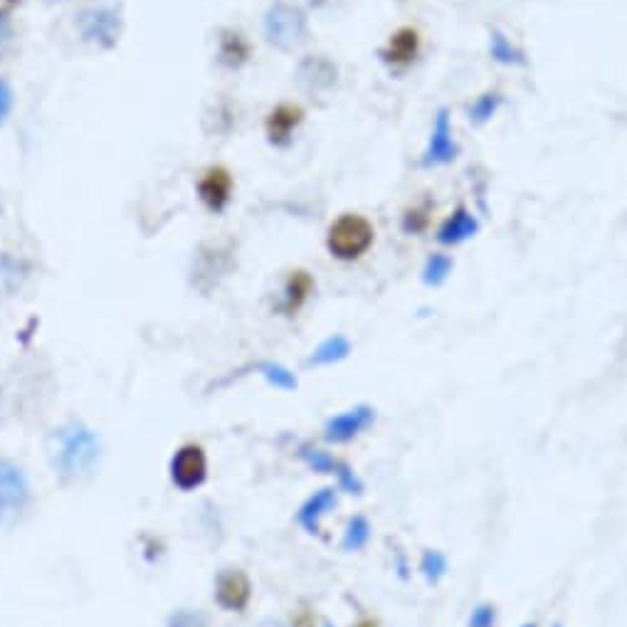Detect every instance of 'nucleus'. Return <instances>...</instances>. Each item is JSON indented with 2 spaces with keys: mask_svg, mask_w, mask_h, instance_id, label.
I'll use <instances>...</instances> for the list:
<instances>
[{
  "mask_svg": "<svg viewBox=\"0 0 627 627\" xmlns=\"http://www.w3.org/2000/svg\"><path fill=\"white\" fill-rule=\"evenodd\" d=\"M376 244V225L364 213H341L327 230V250L339 262H356Z\"/></svg>",
  "mask_w": 627,
  "mask_h": 627,
  "instance_id": "f03ea898",
  "label": "nucleus"
},
{
  "mask_svg": "<svg viewBox=\"0 0 627 627\" xmlns=\"http://www.w3.org/2000/svg\"><path fill=\"white\" fill-rule=\"evenodd\" d=\"M84 35L87 37H94L96 43H102L104 37L110 43H114V13L110 11H92L90 15H84Z\"/></svg>",
  "mask_w": 627,
  "mask_h": 627,
  "instance_id": "412c9836",
  "label": "nucleus"
},
{
  "mask_svg": "<svg viewBox=\"0 0 627 627\" xmlns=\"http://www.w3.org/2000/svg\"><path fill=\"white\" fill-rule=\"evenodd\" d=\"M252 597V583L240 568H225V571L215 578V601L225 611H244Z\"/></svg>",
  "mask_w": 627,
  "mask_h": 627,
  "instance_id": "9b49d317",
  "label": "nucleus"
},
{
  "mask_svg": "<svg viewBox=\"0 0 627 627\" xmlns=\"http://www.w3.org/2000/svg\"><path fill=\"white\" fill-rule=\"evenodd\" d=\"M356 627H380L376 620H361Z\"/></svg>",
  "mask_w": 627,
  "mask_h": 627,
  "instance_id": "cd10ccee",
  "label": "nucleus"
},
{
  "mask_svg": "<svg viewBox=\"0 0 627 627\" xmlns=\"http://www.w3.org/2000/svg\"><path fill=\"white\" fill-rule=\"evenodd\" d=\"M301 122H304V112L297 104H280L267 119L270 141L274 146H287L292 141L294 132L299 129Z\"/></svg>",
  "mask_w": 627,
  "mask_h": 627,
  "instance_id": "4468645a",
  "label": "nucleus"
},
{
  "mask_svg": "<svg viewBox=\"0 0 627 627\" xmlns=\"http://www.w3.org/2000/svg\"><path fill=\"white\" fill-rule=\"evenodd\" d=\"M264 35H267L270 45H274L282 53L297 50L309 37L307 15H304L299 5L287 3V0H277V3L270 5L267 15H264Z\"/></svg>",
  "mask_w": 627,
  "mask_h": 627,
  "instance_id": "7ed1b4c3",
  "label": "nucleus"
},
{
  "mask_svg": "<svg viewBox=\"0 0 627 627\" xmlns=\"http://www.w3.org/2000/svg\"><path fill=\"white\" fill-rule=\"evenodd\" d=\"M50 457L57 477L65 482H80L100 467L102 440L84 423H67L50 437Z\"/></svg>",
  "mask_w": 627,
  "mask_h": 627,
  "instance_id": "f257e3e1",
  "label": "nucleus"
},
{
  "mask_svg": "<svg viewBox=\"0 0 627 627\" xmlns=\"http://www.w3.org/2000/svg\"><path fill=\"white\" fill-rule=\"evenodd\" d=\"M497 625V607L492 603H479L472 615H469V627H494Z\"/></svg>",
  "mask_w": 627,
  "mask_h": 627,
  "instance_id": "a878e982",
  "label": "nucleus"
},
{
  "mask_svg": "<svg viewBox=\"0 0 627 627\" xmlns=\"http://www.w3.org/2000/svg\"><path fill=\"white\" fill-rule=\"evenodd\" d=\"M208 477V459L198 445H185L171 459V479L183 492L198 489Z\"/></svg>",
  "mask_w": 627,
  "mask_h": 627,
  "instance_id": "1a4fd4ad",
  "label": "nucleus"
},
{
  "mask_svg": "<svg viewBox=\"0 0 627 627\" xmlns=\"http://www.w3.org/2000/svg\"><path fill=\"white\" fill-rule=\"evenodd\" d=\"M522 627H536V623H524Z\"/></svg>",
  "mask_w": 627,
  "mask_h": 627,
  "instance_id": "c85d7f7f",
  "label": "nucleus"
},
{
  "mask_svg": "<svg viewBox=\"0 0 627 627\" xmlns=\"http://www.w3.org/2000/svg\"><path fill=\"white\" fill-rule=\"evenodd\" d=\"M479 228H482V223H479L475 210L469 208V205L459 203L457 208L447 213L445 220L437 225L435 240L437 244H443V248H459V244L475 240Z\"/></svg>",
  "mask_w": 627,
  "mask_h": 627,
  "instance_id": "6e6552de",
  "label": "nucleus"
},
{
  "mask_svg": "<svg viewBox=\"0 0 627 627\" xmlns=\"http://www.w3.org/2000/svg\"><path fill=\"white\" fill-rule=\"evenodd\" d=\"M31 504V485L21 467L0 457V528L13 526Z\"/></svg>",
  "mask_w": 627,
  "mask_h": 627,
  "instance_id": "20e7f679",
  "label": "nucleus"
},
{
  "mask_svg": "<svg viewBox=\"0 0 627 627\" xmlns=\"http://www.w3.org/2000/svg\"><path fill=\"white\" fill-rule=\"evenodd\" d=\"M299 457L314 469V472L337 477V482L341 489H344V492L364 494V482H361V479L356 477L354 469H351L346 463H341V459H337L331 453H327V449L301 445Z\"/></svg>",
  "mask_w": 627,
  "mask_h": 627,
  "instance_id": "0eeeda50",
  "label": "nucleus"
},
{
  "mask_svg": "<svg viewBox=\"0 0 627 627\" xmlns=\"http://www.w3.org/2000/svg\"><path fill=\"white\" fill-rule=\"evenodd\" d=\"M435 213H437V201L433 193H423L418 198L410 201L403 213H400V230L408 238H423V235L430 232L435 223Z\"/></svg>",
  "mask_w": 627,
  "mask_h": 627,
  "instance_id": "f8f14e48",
  "label": "nucleus"
},
{
  "mask_svg": "<svg viewBox=\"0 0 627 627\" xmlns=\"http://www.w3.org/2000/svg\"><path fill=\"white\" fill-rule=\"evenodd\" d=\"M368 542H371L368 518L366 516H354L346 524L344 542H341V548H344V551H361V548L368 546Z\"/></svg>",
  "mask_w": 627,
  "mask_h": 627,
  "instance_id": "4be33fe9",
  "label": "nucleus"
},
{
  "mask_svg": "<svg viewBox=\"0 0 627 627\" xmlns=\"http://www.w3.org/2000/svg\"><path fill=\"white\" fill-rule=\"evenodd\" d=\"M554 627H561V625H554Z\"/></svg>",
  "mask_w": 627,
  "mask_h": 627,
  "instance_id": "c756f323",
  "label": "nucleus"
},
{
  "mask_svg": "<svg viewBox=\"0 0 627 627\" xmlns=\"http://www.w3.org/2000/svg\"><path fill=\"white\" fill-rule=\"evenodd\" d=\"M258 371H260L262 378L267 380L270 386L280 388V390H294V388L299 386L297 376H294L287 366L277 364V361H264V364H260Z\"/></svg>",
  "mask_w": 627,
  "mask_h": 627,
  "instance_id": "5701e85b",
  "label": "nucleus"
},
{
  "mask_svg": "<svg viewBox=\"0 0 627 627\" xmlns=\"http://www.w3.org/2000/svg\"><path fill=\"white\" fill-rule=\"evenodd\" d=\"M423 31L418 25H400L388 35L386 45L380 47V60L394 72H406L415 67L420 57H423Z\"/></svg>",
  "mask_w": 627,
  "mask_h": 627,
  "instance_id": "423d86ee",
  "label": "nucleus"
},
{
  "mask_svg": "<svg viewBox=\"0 0 627 627\" xmlns=\"http://www.w3.org/2000/svg\"><path fill=\"white\" fill-rule=\"evenodd\" d=\"M314 289V282L307 272H292V277L287 280V287H284V301L282 309L287 314L299 311L304 307V301L309 299V294Z\"/></svg>",
  "mask_w": 627,
  "mask_h": 627,
  "instance_id": "aec40b11",
  "label": "nucleus"
},
{
  "mask_svg": "<svg viewBox=\"0 0 627 627\" xmlns=\"http://www.w3.org/2000/svg\"><path fill=\"white\" fill-rule=\"evenodd\" d=\"M337 65L329 62L327 57L314 55L309 60H304L299 67V80L307 84L311 92H329L337 84Z\"/></svg>",
  "mask_w": 627,
  "mask_h": 627,
  "instance_id": "2eb2a0df",
  "label": "nucleus"
},
{
  "mask_svg": "<svg viewBox=\"0 0 627 627\" xmlns=\"http://www.w3.org/2000/svg\"><path fill=\"white\" fill-rule=\"evenodd\" d=\"M420 573L425 575V581L430 585H437L445 578V573H447V558H445V554L433 551V548H430V551H425L423 558H420Z\"/></svg>",
  "mask_w": 627,
  "mask_h": 627,
  "instance_id": "b1692460",
  "label": "nucleus"
},
{
  "mask_svg": "<svg viewBox=\"0 0 627 627\" xmlns=\"http://www.w3.org/2000/svg\"><path fill=\"white\" fill-rule=\"evenodd\" d=\"M11 106H13L11 87H8L3 80H0V124L8 119V114H11Z\"/></svg>",
  "mask_w": 627,
  "mask_h": 627,
  "instance_id": "bb28decb",
  "label": "nucleus"
},
{
  "mask_svg": "<svg viewBox=\"0 0 627 627\" xmlns=\"http://www.w3.org/2000/svg\"><path fill=\"white\" fill-rule=\"evenodd\" d=\"M489 57L504 67H526L528 62L522 47H516L512 41H509L506 33L499 31V27H494V31L489 33Z\"/></svg>",
  "mask_w": 627,
  "mask_h": 627,
  "instance_id": "f3484780",
  "label": "nucleus"
},
{
  "mask_svg": "<svg viewBox=\"0 0 627 627\" xmlns=\"http://www.w3.org/2000/svg\"><path fill=\"white\" fill-rule=\"evenodd\" d=\"M455 270V258L447 252H433L423 264V272H420V280H423L425 287H443L449 280V274Z\"/></svg>",
  "mask_w": 627,
  "mask_h": 627,
  "instance_id": "6ab92c4d",
  "label": "nucleus"
},
{
  "mask_svg": "<svg viewBox=\"0 0 627 627\" xmlns=\"http://www.w3.org/2000/svg\"><path fill=\"white\" fill-rule=\"evenodd\" d=\"M459 144L455 139V126H453V116H449L447 106H440L435 119H433V129H430V139L423 156H420V169H443V166H449L457 161L459 156Z\"/></svg>",
  "mask_w": 627,
  "mask_h": 627,
  "instance_id": "39448f33",
  "label": "nucleus"
},
{
  "mask_svg": "<svg viewBox=\"0 0 627 627\" xmlns=\"http://www.w3.org/2000/svg\"><path fill=\"white\" fill-rule=\"evenodd\" d=\"M376 420V410L371 406H354L339 413L334 418H329V423L324 428V440L327 443L334 445H344L351 443V440L358 437L364 430H368L374 425Z\"/></svg>",
  "mask_w": 627,
  "mask_h": 627,
  "instance_id": "9d476101",
  "label": "nucleus"
},
{
  "mask_svg": "<svg viewBox=\"0 0 627 627\" xmlns=\"http://www.w3.org/2000/svg\"><path fill=\"white\" fill-rule=\"evenodd\" d=\"M334 506H337V489H331V487L319 489L317 494H311L307 502L301 504L299 514H297V522L304 532L319 534L321 518H324Z\"/></svg>",
  "mask_w": 627,
  "mask_h": 627,
  "instance_id": "ddd939ff",
  "label": "nucleus"
},
{
  "mask_svg": "<svg viewBox=\"0 0 627 627\" xmlns=\"http://www.w3.org/2000/svg\"><path fill=\"white\" fill-rule=\"evenodd\" d=\"M351 341L344 334H334L321 341V344L311 351L309 366H334L339 361L349 358Z\"/></svg>",
  "mask_w": 627,
  "mask_h": 627,
  "instance_id": "a211bd4d",
  "label": "nucleus"
},
{
  "mask_svg": "<svg viewBox=\"0 0 627 627\" xmlns=\"http://www.w3.org/2000/svg\"><path fill=\"white\" fill-rule=\"evenodd\" d=\"M166 627H208V617L201 611H191V607H183V611H175L169 617V625Z\"/></svg>",
  "mask_w": 627,
  "mask_h": 627,
  "instance_id": "393cba45",
  "label": "nucleus"
},
{
  "mask_svg": "<svg viewBox=\"0 0 627 627\" xmlns=\"http://www.w3.org/2000/svg\"><path fill=\"white\" fill-rule=\"evenodd\" d=\"M502 106H504L502 90H485L482 94L475 96L472 104L467 106V122L475 126H485L494 119Z\"/></svg>",
  "mask_w": 627,
  "mask_h": 627,
  "instance_id": "dca6fc26",
  "label": "nucleus"
}]
</instances>
